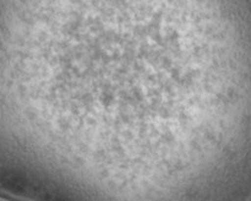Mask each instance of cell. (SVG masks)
<instances>
[{
  "label": "cell",
  "instance_id": "1",
  "mask_svg": "<svg viewBox=\"0 0 251 201\" xmlns=\"http://www.w3.org/2000/svg\"><path fill=\"white\" fill-rule=\"evenodd\" d=\"M0 201H9V200H5V199H1V198H0Z\"/></svg>",
  "mask_w": 251,
  "mask_h": 201
}]
</instances>
